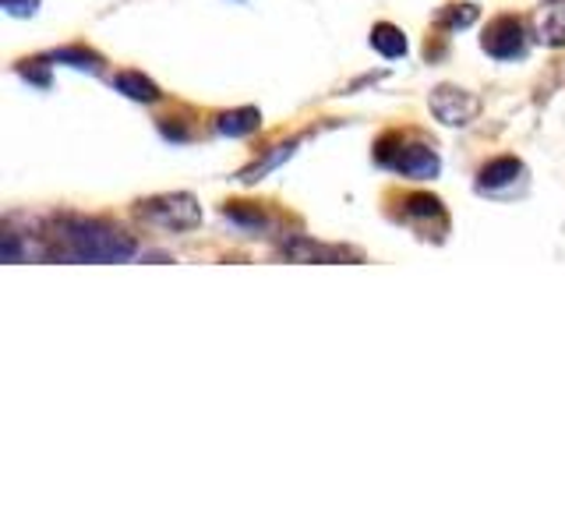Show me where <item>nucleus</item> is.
Wrapping results in <instances>:
<instances>
[{
  "label": "nucleus",
  "instance_id": "nucleus-8",
  "mask_svg": "<svg viewBox=\"0 0 565 530\" xmlns=\"http://www.w3.org/2000/svg\"><path fill=\"white\" fill-rule=\"evenodd\" d=\"M282 255L294 258V262H361V255L353 247H340V244H322V241H311L305 234H297L290 241H282Z\"/></svg>",
  "mask_w": 565,
  "mask_h": 530
},
{
  "label": "nucleus",
  "instance_id": "nucleus-16",
  "mask_svg": "<svg viewBox=\"0 0 565 530\" xmlns=\"http://www.w3.org/2000/svg\"><path fill=\"white\" fill-rule=\"evenodd\" d=\"M0 8L14 18H29V14H35V8H40V0H0Z\"/></svg>",
  "mask_w": 565,
  "mask_h": 530
},
{
  "label": "nucleus",
  "instance_id": "nucleus-13",
  "mask_svg": "<svg viewBox=\"0 0 565 530\" xmlns=\"http://www.w3.org/2000/svg\"><path fill=\"white\" fill-rule=\"evenodd\" d=\"M294 149H297V141H282V146H273L269 152H265L258 163H252L247 170H241V181L244 184H255V181H262L265 173H273L279 163H287V159L294 156Z\"/></svg>",
  "mask_w": 565,
  "mask_h": 530
},
{
  "label": "nucleus",
  "instance_id": "nucleus-10",
  "mask_svg": "<svg viewBox=\"0 0 565 530\" xmlns=\"http://www.w3.org/2000/svg\"><path fill=\"white\" fill-rule=\"evenodd\" d=\"M262 128V114L258 106H237V110H226L216 120V131L226 138H244V135H255Z\"/></svg>",
  "mask_w": 565,
  "mask_h": 530
},
{
  "label": "nucleus",
  "instance_id": "nucleus-15",
  "mask_svg": "<svg viewBox=\"0 0 565 530\" xmlns=\"http://www.w3.org/2000/svg\"><path fill=\"white\" fill-rule=\"evenodd\" d=\"M50 61L67 64V67H78V71H93V75H99V71H103V57H99V53H93V50H85V46L53 50V53H50Z\"/></svg>",
  "mask_w": 565,
  "mask_h": 530
},
{
  "label": "nucleus",
  "instance_id": "nucleus-4",
  "mask_svg": "<svg viewBox=\"0 0 565 530\" xmlns=\"http://www.w3.org/2000/svg\"><path fill=\"white\" fill-rule=\"evenodd\" d=\"M526 40H534V35L526 32V25L520 22L516 14L491 18V22L484 25V32H481V46L494 61H520L526 53Z\"/></svg>",
  "mask_w": 565,
  "mask_h": 530
},
{
  "label": "nucleus",
  "instance_id": "nucleus-11",
  "mask_svg": "<svg viewBox=\"0 0 565 530\" xmlns=\"http://www.w3.org/2000/svg\"><path fill=\"white\" fill-rule=\"evenodd\" d=\"M114 88H117L120 96L135 99V103H156L159 96H163V93H159V85L152 78L141 75V71H117Z\"/></svg>",
  "mask_w": 565,
  "mask_h": 530
},
{
  "label": "nucleus",
  "instance_id": "nucleus-5",
  "mask_svg": "<svg viewBox=\"0 0 565 530\" xmlns=\"http://www.w3.org/2000/svg\"><path fill=\"white\" fill-rule=\"evenodd\" d=\"M428 110L435 120H441L446 128H467L473 117L481 114V99L459 85H435L428 96Z\"/></svg>",
  "mask_w": 565,
  "mask_h": 530
},
{
  "label": "nucleus",
  "instance_id": "nucleus-9",
  "mask_svg": "<svg viewBox=\"0 0 565 530\" xmlns=\"http://www.w3.org/2000/svg\"><path fill=\"white\" fill-rule=\"evenodd\" d=\"M526 181V167L520 163L516 156H494L488 163L477 170V191H488V194H499L509 191Z\"/></svg>",
  "mask_w": 565,
  "mask_h": 530
},
{
  "label": "nucleus",
  "instance_id": "nucleus-14",
  "mask_svg": "<svg viewBox=\"0 0 565 530\" xmlns=\"http://www.w3.org/2000/svg\"><path fill=\"white\" fill-rule=\"evenodd\" d=\"M477 18H481V8L477 4H446L435 14V25L446 32H459V29H470Z\"/></svg>",
  "mask_w": 565,
  "mask_h": 530
},
{
  "label": "nucleus",
  "instance_id": "nucleus-2",
  "mask_svg": "<svg viewBox=\"0 0 565 530\" xmlns=\"http://www.w3.org/2000/svg\"><path fill=\"white\" fill-rule=\"evenodd\" d=\"M375 159L393 173L411 177V181H435L438 170H441V159L431 149V141H424L417 135H385V138H379Z\"/></svg>",
  "mask_w": 565,
  "mask_h": 530
},
{
  "label": "nucleus",
  "instance_id": "nucleus-12",
  "mask_svg": "<svg viewBox=\"0 0 565 530\" xmlns=\"http://www.w3.org/2000/svg\"><path fill=\"white\" fill-rule=\"evenodd\" d=\"M371 46H375L385 61H399L406 57V35L399 25H388V22H379L371 29Z\"/></svg>",
  "mask_w": 565,
  "mask_h": 530
},
{
  "label": "nucleus",
  "instance_id": "nucleus-1",
  "mask_svg": "<svg viewBox=\"0 0 565 530\" xmlns=\"http://www.w3.org/2000/svg\"><path fill=\"white\" fill-rule=\"evenodd\" d=\"M57 234L64 252L82 262H128L138 252V241L131 234H124L120 226H110L103 220L61 216Z\"/></svg>",
  "mask_w": 565,
  "mask_h": 530
},
{
  "label": "nucleus",
  "instance_id": "nucleus-6",
  "mask_svg": "<svg viewBox=\"0 0 565 530\" xmlns=\"http://www.w3.org/2000/svg\"><path fill=\"white\" fill-rule=\"evenodd\" d=\"M399 212H403L406 223H414L417 230L431 234L435 241H441V237L449 234V212H446V205L435 199V194H424V191L406 194Z\"/></svg>",
  "mask_w": 565,
  "mask_h": 530
},
{
  "label": "nucleus",
  "instance_id": "nucleus-3",
  "mask_svg": "<svg viewBox=\"0 0 565 530\" xmlns=\"http://www.w3.org/2000/svg\"><path fill=\"white\" fill-rule=\"evenodd\" d=\"M138 220L156 223V226H167V230H194L202 223V205L194 194L188 191H173V194H152V199H141L135 205Z\"/></svg>",
  "mask_w": 565,
  "mask_h": 530
},
{
  "label": "nucleus",
  "instance_id": "nucleus-7",
  "mask_svg": "<svg viewBox=\"0 0 565 530\" xmlns=\"http://www.w3.org/2000/svg\"><path fill=\"white\" fill-rule=\"evenodd\" d=\"M530 35L547 50L565 46V0H541L534 18H530Z\"/></svg>",
  "mask_w": 565,
  "mask_h": 530
}]
</instances>
